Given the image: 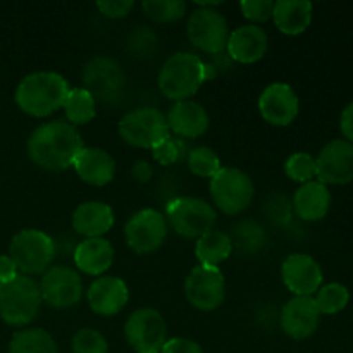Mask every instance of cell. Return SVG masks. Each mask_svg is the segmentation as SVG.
<instances>
[{"mask_svg":"<svg viewBox=\"0 0 353 353\" xmlns=\"http://www.w3.org/2000/svg\"><path fill=\"white\" fill-rule=\"evenodd\" d=\"M131 174L137 179L138 183H148L154 176V169H152V164L147 161H137L133 164V169H131Z\"/></svg>","mask_w":353,"mask_h":353,"instance_id":"ee69618b","label":"cell"},{"mask_svg":"<svg viewBox=\"0 0 353 353\" xmlns=\"http://www.w3.org/2000/svg\"><path fill=\"white\" fill-rule=\"evenodd\" d=\"M62 109H64L65 119L69 124L81 126V124H88L97 116V100L93 99L88 90L71 88Z\"/></svg>","mask_w":353,"mask_h":353,"instance_id":"83f0119b","label":"cell"},{"mask_svg":"<svg viewBox=\"0 0 353 353\" xmlns=\"http://www.w3.org/2000/svg\"><path fill=\"white\" fill-rule=\"evenodd\" d=\"M119 134L128 145L137 148H154L171 134L168 119L155 107H138L119 121Z\"/></svg>","mask_w":353,"mask_h":353,"instance_id":"ba28073f","label":"cell"},{"mask_svg":"<svg viewBox=\"0 0 353 353\" xmlns=\"http://www.w3.org/2000/svg\"><path fill=\"white\" fill-rule=\"evenodd\" d=\"M72 230L85 238H103L114 226V212L109 203L90 200L74 209L71 217Z\"/></svg>","mask_w":353,"mask_h":353,"instance_id":"603a6c76","label":"cell"},{"mask_svg":"<svg viewBox=\"0 0 353 353\" xmlns=\"http://www.w3.org/2000/svg\"><path fill=\"white\" fill-rule=\"evenodd\" d=\"M165 221L186 240H199L214 230L217 212L209 202L195 196H178L165 207Z\"/></svg>","mask_w":353,"mask_h":353,"instance_id":"5b68a950","label":"cell"},{"mask_svg":"<svg viewBox=\"0 0 353 353\" xmlns=\"http://www.w3.org/2000/svg\"><path fill=\"white\" fill-rule=\"evenodd\" d=\"M312 3L309 0H279L274 2L272 21L281 33L296 37L312 23Z\"/></svg>","mask_w":353,"mask_h":353,"instance_id":"484cf974","label":"cell"},{"mask_svg":"<svg viewBox=\"0 0 353 353\" xmlns=\"http://www.w3.org/2000/svg\"><path fill=\"white\" fill-rule=\"evenodd\" d=\"M16 276H19L16 262L9 255H0V285L12 281Z\"/></svg>","mask_w":353,"mask_h":353,"instance_id":"b9f144b4","label":"cell"},{"mask_svg":"<svg viewBox=\"0 0 353 353\" xmlns=\"http://www.w3.org/2000/svg\"><path fill=\"white\" fill-rule=\"evenodd\" d=\"M90 309L102 317L117 316L130 300L128 285L117 276H100L86 292Z\"/></svg>","mask_w":353,"mask_h":353,"instance_id":"d6986e66","label":"cell"},{"mask_svg":"<svg viewBox=\"0 0 353 353\" xmlns=\"http://www.w3.org/2000/svg\"><path fill=\"white\" fill-rule=\"evenodd\" d=\"M124 336L137 353H161L168 341V326L155 309H138L124 324Z\"/></svg>","mask_w":353,"mask_h":353,"instance_id":"30bf717a","label":"cell"},{"mask_svg":"<svg viewBox=\"0 0 353 353\" xmlns=\"http://www.w3.org/2000/svg\"><path fill=\"white\" fill-rule=\"evenodd\" d=\"M186 2L183 0H145L141 3L145 16L154 23H174L185 17Z\"/></svg>","mask_w":353,"mask_h":353,"instance_id":"1f68e13d","label":"cell"},{"mask_svg":"<svg viewBox=\"0 0 353 353\" xmlns=\"http://www.w3.org/2000/svg\"><path fill=\"white\" fill-rule=\"evenodd\" d=\"M231 254H233V243H231L230 234L224 231L212 230L196 240L195 255L200 265L219 268L223 262L230 259Z\"/></svg>","mask_w":353,"mask_h":353,"instance_id":"4316f807","label":"cell"},{"mask_svg":"<svg viewBox=\"0 0 353 353\" xmlns=\"http://www.w3.org/2000/svg\"><path fill=\"white\" fill-rule=\"evenodd\" d=\"M41 302L54 309H71L83 296V281L79 272L69 265H52L40 281Z\"/></svg>","mask_w":353,"mask_h":353,"instance_id":"5bb4252c","label":"cell"},{"mask_svg":"<svg viewBox=\"0 0 353 353\" xmlns=\"http://www.w3.org/2000/svg\"><path fill=\"white\" fill-rule=\"evenodd\" d=\"M165 119H168L171 134L178 138H190V140L202 137L209 130L210 124V117L205 107L193 100L174 102Z\"/></svg>","mask_w":353,"mask_h":353,"instance_id":"ffe728a7","label":"cell"},{"mask_svg":"<svg viewBox=\"0 0 353 353\" xmlns=\"http://www.w3.org/2000/svg\"><path fill=\"white\" fill-rule=\"evenodd\" d=\"M259 110L265 123L278 128L290 126L299 117V95L288 83H271L259 97Z\"/></svg>","mask_w":353,"mask_h":353,"instance_id":"2e32d148","label":"cell"},{"mask_svg":"<svg viewBox=\"0 0 353 353\" xmlns=\"http://www.w3.org/2000/svg\"><path fill=\"white\" fill-rule=\"evenodd\" d=\"M76 174L81 181L92 186H105L116 176V161L112 155L103 148L85 147L76 157L74 164Z\"/></svg>","mask_w":353,"mask_h":353,"instance_id":"7402d4cb","label":"cell"},{"mask_svg":"<svg viewBox=\"0 0 353 353\" xmlns=\"http://www.w3.org/2000/svg\"><path fill=\"white\" fill-rule=\"evenodd\" d=\"M185 152L186 148L181 138H176L172 134H169L165 140H162L161 143L152 148V155L161 165L176 164L185 155Z\"/></svg>","mask_w":353,"mask_h":353,"instance_id":"d590c367","label":"cell"},{"mask_svg":"<svg viewBox=\"0 0 353 353\" xmlns=\"http://www.w3.org/2000/svg\"><path fill=\"white\" fill-rule=\"evenodd\" d=\"M186 33L199 50L209 55H221L226 52L231 31L226 17L219 10L199 7L190 14Z\"/></svg>","mask_w":353,"mask_h":353,"instance_id":"9c48e42d","label":"cell"},{"mask_svg":"<svg viewBox=\"0 0 353 353\" xmlns=\"http://www.w3.org/2000/svg\"><path fill=\"white\" fill-rule=\"evenodd\" d=\"M281 278L295 296H312L323 286V269L307 254H292L281 265Z\"/></svg>","mask_w":353,"mask_h":353,"instance_id":"e0dca14e","label":"cell"},{"mask_svg":"<svg viewBox=\"0 0 353 353\" xmlns=\"http://www.w3.org/2000/svg\"><path fill=\"white\" fill-rule=\"evenodd\" d=\"M161 353H203V350L196 341L188 338H172L165 341Z\"/></svg>","mask_w":353,"mask_h":353,"instance_id":"60d3db41","label":"cell"},{"mask_svg":"<svg viewBox=\"0 0 353 353\" xmlns=\"http://www.w3.org/2000/svg\"><path fill=\"white\" fill-rule=\"evenodd\" d=\"M40 285L31 276L19 274L0 285V317L9 326H26L40 312Z\"/></svg>","mask_w":353,"mask_h":353,"instance_id":"277c9868","label":"cell"},{"mask_svg":"<svg viewBox=\"0 0 353 353\" xmlns=\"http://www.w3.org/2000/svg\"><path fill=\"white\" fill-rule=\"evenodd\" d=\"M255 186L250 176L238 168H221L210 178V196L214 205L228 216H236L250 207Z\"/></svg>","mask_w":353,"mask_h":353,"instance_id":"52a82bcc","label":"cell"},{"mask_svg":"<svg viewBox=\"0 0 353 353\" xmlns=\"http://www.w3.org/2000/svg\"><path fill=\"white\" fill-rule=\"evenodd\" d=\"M316 178L323 185H348L353 181V145L333 140L316 157Z\"/></svg>","mask_w":353,"mask_h":353,"instance_id":"9a60e30c","label":"cell"},{"mask_svg":"<svg viewBox=\"0 0 353 353\" xmlns=\"http://www.w3.org/2000/svg\"><path fill=\"white\" fill-rule=\"evenodd\" d=\"M85 148L78 128L68 121H48L40 124L28 140V155L38 168L59 172L72 168Z\"/></svg>","mask_w":353,"mask_h":353,"instance_id":"6da1fadb","label":"cell"},{"mask_svg":"<svg viewBox=\"0 0 353 353\" xmlns=\"http://www.w3.org/2000/svg\"><path fill=\"white\" fill-rule=\"evenodd\" d=\"M230 238L233 243V250L238 248L241 254H255L265 243L264 230L255 221H243V223L236 224Z\"/></svg>","mask_w":353,"mask_h":353,"instance_id":"4dcf8cb0","label":"cell"},{"mask_svg":"<svg viewBox=\"0 0 353 353\" xmlns=\"http://www.w3.org/2000/svg\"><path fill=\"white\" fill-rule=\"evenodd\" d=\"M71 348L72 353H109V343L105 336L92 327L79 330L72 336Z\"/></svg>","mask_w":353,"mask_h":353,"instance_id":"e575fe53","label":"cell"},{"mask_svg":"<svg viewBox=\"0 0 353 353\" xmlns=\"http://www.w3.org/2000/svg\"><path fill=\"white\" fill-rule=\"evenodd\" d=\"M74 265L79 272L88 276H102L114 262L112 243L105 238H85L74 248Z\"/></svg>","mask_w":353,"mask_h":353,"instance_id":"cb8c5ba5","label":"cell"},{"mask_svg":"<svg viewBox=\"0 0 353 353\" xmlns=\"http://www.w3.org/2000/svg\"><path fill=\"white\" fill-rule=\"evenodd\" d=\"M293 212L299 219L314 223L327 216L331 207V193L326 185L319 181H309L300 186L293 195Z\"/></svg>","mask_w":353,"mask_h":353,"instance_id":"d4e9b609","label":"cell"},{"mask_svg":"<svg viewBox=\"0 0 353 353\" xmlns=\"http://www.w3.org/2000/svg\"><path fill=\"white\" fill-rule=\"evenodd\" d=\"M185 296L202 312L219 309L226 299V279L219 268L196 265L185 279Z\"/></svg>","mask_w":353,"mask_h":353,"instance_id":"7c38bea8","label":"cell"},{"mask_svg":"<svg viewBox=\"0 0 353 353\" xmlns=\"http://www.w3.org/2000/svg\"><path fill=\"white\" fill-rule=\"evenodd\" d=\"M157 45V37L147 26H138L128 38V48L131 54H137L138 57H150Z\"/></svg>","mask_w":353,"mask_h":353,"instance_id":"8d00e7d4","label":"cell"},{"mask_svg":"<svg viewBox=\"0 0 353 353\" xmlns=\"http://www.w3.org/2000/svg\"><path fill=\"white\" fill-rule=\"evenodd\" d=\"M9 257L21 274H43L55 257V243L45 231L23 230L10 241Z\"/></svg>","mask_w":353,"mask_h":353,"instance_id":"8992f818","label":"cell"},{"mask_svg":"<svg viewBox=\"0 0 353 353\" xmlns=\"http://www.w3.org/2000/svg\"><path fill=\"white\" fill-rule=\"evenodd\" d=\"M292 203H290V200L286 199L285 195H281V193H279V195H271L268 202H265V216L271 221H274V223H288L290 217H292Z\"/></svg>","mask_w":353,"mask_h":353,"instance_id":"f35d334b","label":"cell"},{"mask_svg":"<svg viewBox=\"0 0 353 353\" xmlns=\"http://www.w3.org/2000/svg\"><path fill=\"white\" fill-rule=\"evenodd\" d=\"M268 48V33L255 24H247V26H240L231 31L226 52L234 62L254 64L264 57Z\"/></svg>","mask_w":353,"mask_h":353,"instance_id":"44dd1931","label":"cell"},{"mask_svg":"<svg viewBox=\"0 0 353 353\" xmlns=\"http://www.w3.org/2000/svg\"><path fill=\"white\" fill-rule=\"evenodd\" d=\"M9 353H59V348L48 331L31 327L14 334L9 345Z\"/></svg>","mask_w":353,"mask_h":353,"instance_id":"f1b7e54d","label":"cell"},{"mask_svg":"<svg viewBox=\"0 0 353 353\" xmlns=\"http://www.w3.org/2000/svg\"><path fill=\"white\" fill-rule=\"evenodd\" d=\"M240 9L241 14L257 26L259 23L272 19L274 2L272 0H243V2H240Z\"/></svg>","mask_w":353,"mask_h":353,"instance_id":"74e56055","label":"cell"},{"mask_svg":"<svg viewBox=\"0 0 353 353\" xmlns=\"http://www.w3.org/2000/svg\"><path fill=\"white\" fill-rule=\"evenodd\" d=\"M169 224L165 216L157 209H141L130 217L124 226L128 247L141 255L154 254L164 245Z\"/></svg>","mask_w":353,"mask_h":353,"instance_id":"8fae6325","label":"cell"},{"mask_svg":"<svg viewBox=\"0 0 353 353\" xmlns=\"http://www.w3.org/2000/svg\"><path fill=\"white\" fill-rule=\"evenodd\" d=\"M83 83L93 99L102 103H112L119 100L126 88V74L114 59L95 57L83 69Z\"/></svg>","mask_w":353,"mask_h":353,"instance_id":"4fadbf2b","label":"cell"},{"mask_svg":"<svg viewBox=\"0 0 353 353\" xmlns=\"http://www.w3.org/2000/svg\"><path fill=\"white\" fill-rule=\"evenodd\" d=\"M157 83L162 95L169 100H192L203 83H207L205 62L195 54L178 52L164 62Z\"/></svg>","mask_w":353,"mask_h":353,"instance_id":"3957f363","label":"cell"},{"mask_svg":"<svg viewBox=\"0 0 353 353\" xmlns=\"http://www.w3.org/2000/svg\"><path fill=\"white\" fill-rule=\"evenodd\" d=\"M69 90L68 79L59 72L37 71L21 79L14 100L28 116L47 117L62 109Z\"/></svg>","mask_w":353,"mask_h":353,"instance_id":"7a4b0ae2","label":"cell"},{"mask_svg":"<svg viewBox=\"0 0 353 353\" xmlns=\"http://www.w3.org/2000/svg\"><path fill=\"white\" fill-rule=\"evenodd\" d=\"M321 312L314 296H293L283 305L279 326L292 340L302 341L312 336L319 327Z\"/></svg>","mask_w":353,"mask_h":353,"instance_id":"ac0fdd59","label":"cell"},{"mask_svg":"<svg viewBox=\"0 0 353 353\" xmlns=\"http://www.w3.org/2000/svg\"><path fill=\"white\" fill-rule=\"evenodd\" d=\"M340 128L348 143L353 145V102L348 103V105L345 107L343 112H341Z\"/></svg>","mask_w":353,"mask_h":353,"instance_id":"7bdbcfd3","label":"cell"},{"mask_svg":"<svg viewBox=\"0 0 353 353\" xmlns=\"http://www.w3.org/2000/svg\"><path fill=\"white\" fill-rule=\"evenodd\" d=\"M97 7L105 17L121 19V17H126L131 12L134 2L133 0H100V2H97Z\"/></svg>","mask_w":353,"mask_h":353,"instance_id":"ab89813d","label":"cell"},{"mask_svg":"<svg viewBox=\"0 0 353 353\" xmlns=\"http://www.w3.org/2000/svg\"><path fill=\"white\" fill-rule=\"evenodd\" d=\"M188 169L199 178H214L221 171V159L210 147H195L186 154Z\"/></svg>","mask_w":353,"mask_h":353,"instance_id":"d6a6232c","label":"cell"},{"mask_svg":"<svg viewBox=\"0 0 353 353\" xmlns=\"http://www.w3.org/2000/svg\"><path fill=\"white\" fill-rule=\"evenodd\" d=\"M285 172L292 181L305 183L316 178V157L307 152H295L285 162Z\"/></svg>","mask_w":353,"mask_h":353,"instance_id":"836d02e7","label":"cell"},{"mask_svg":"<svg viewBox=\"0 0 353 353\" xmlns=\"http://www.w3.org/2000/svg\"><path fill=\"white\" fill-rule=\"evenodd\" d=\"M314 300H316V305L321 314L334 316L347 309L348 302H350V292L341 283H330L317 290Z\"/></svg>","mask_w":353,"mask_h":353,"instance_id":"f546056e","label":"cell"}]
</instances>
